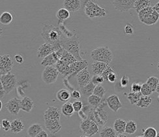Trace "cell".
I'll return each instance as SVG.
<instances>
[{"label": "cell", "instance_id": "41", "mask_svg": "<svg viewBox=\"0 0 159 137\" xmlns=\"http://www.w3.org/2000/svg\"><path fill=\"white\" fill-rule=\"evenodd\" d=\"M72 105H73L75 112H78V113L79 112H80L82 109L84 108L83 103L80 100H76V101H74L73 103H72Z\"/></svg>", "mask_w": 159, "mask_h": 137}, {"label": "cell", "instance_id": "59", "mask_svg": "<svg viewBox=\"0 0 159 137\" xmlns=\"http://www.w3.org/2000/svg\"><path fill=\"white\" fill-rule=\"evenodd\" d=\"M136 137H143V136H136Z\"/></svg>", "mask_w": 159, "mask_h": 137}, {"label": "cell", "instance_id": "21", "mask_svg": "<svg viewBox=\"0 0 159 137\" xmlns=\"http://www.w3.org/2000/svg\"><path fill=\"white\" fill-rule=\"evenodd\" d=\"M61 111L63 115L67 117H70L75 112L72 103L70 102L65 103L61 107Z\"/></svg>", "mask_w": 159, "mask_h": 137}, {"label": "cell", "instance_id": "45", "mask_svg": "<svg viewBox=\"0 0 159 137\" xmlns=\"http://www.w3.org/2000/svg\"><path fill=\"white\" fill-rule=\"evenodd\" d=\"M130 78L127 75H123L120 80V85L122 88H126L129 83Z\"/></svg>", "mask_w": 159, "mask_h": 137}, {"label": "cell", "instance_id": "50", "mask_svg": "<svg viewBox=\"0 0 159 137\" xmlns=\"http://www.w3.org/2000/svg\"><path fill=\"white\" fill-rule=\"evenodd\" d=\"M15 60L19 64H22L24 62V58H23V57L21 55H20V54H16V55L15 56Z\"/></svg>", "mask_w": 159, "mask_h": 137}, {"label": "cell", "instance_id": "22", "mask_svg": "<svg viewBox=\"0 0 159 137\" xmlns=\"http://www.w3.org/2000/svg\"><path fill=\"white\" fill-rule=\"evenodd\" d=\"M56 97L59 101L66 103L70 100L71 97V93L67 89H61L57 91Z\"/></svg>", "mask_w": 159, "mask_h": 137}, {"label": "cell", "instance_id": "60", "mask_svg": "<svg viewBox=\"0 0 159 137\" xmlns=\"http://www.w3.org/2000/svg\"><path fill=\"white\" fill-rule=\"evenodd\" d=\"M158 101H159V95H158Z\"/></svg>", "mask_w": 159, "mask_h": 137}, {"label": "cell", "instance_id": "1", "mask_svg": "<svg viewBox=\"0 0 159 137\" xmlns=\"http://www.w3.org/2000/svg\"><path fill=\"white\" fill-rule=\"evenodd\" d=\"M61 111L54 106H50L44 113L45 127L52 135L57 133L61 129Z\"/></svg>", "mask_w": 159, "mask_h": 137}, {"label": "cell", "instance_id": "40", "mask_svg": "<svg viewBox=\"0 0 159 137\" xmlns=\"http://www.w3.org/2000/svg\"><path fill=\"white\" fill-rule=\"evenodd\" d=\"M11 122L8 119H3L1 122V127L5 132L9 131L11 130Z\"/></svg>", "mask_w": 159, "mask_h": 137}, {"label": "cell", "instance_id": "27", "mask_svg": "<svg viewBox=\"0 0 159 137\" xmlns=\"http://www.w3.org/2000/svg\"><path fill=\"white\" fill-rule=\"evenodd\" d=\"M59 60H61L65 63H67L70 65L76 61H77V60L75 57V56L71 54L70 52H69L67 50H65V49H63V50L61 58Z\"/></svg>", "mask_w": 159, "mask_h": 137}, {"label": "cell", "instance_id": "13", "mask_svg": "<svg viewBox=\"0 0 159 137\" xmlns=\"http://www.w3.org/2000/svg\"><path fill=\"white\" fill-rule=\"evenodd\" d=\"M5 107L11 114L17 115L21 110L20 99L17 97L12 98L5 104Z\"/></svg>", "mask_w": 159, "mask_h": 137}, {"label": "cell", "instance_id": "6", "mask_svg": "<svg viewBox=\"0 0 159 137\" xmlns=\"http://www.w3.org/2000/svg\"><path fill=\"white\" fill-rule=\"evenodd\" d=\"M138 16L142 24L148 25H155L159 20V14L151 6L139 12Z\"/></svg>", "mask_w": 159, "mask_h": 137}, {"label": "cell", "instance_id": "15", "mask_svg": "<svg viewBox=\"0 0 159 137\" xmlns=\"http://www.w3.org/2000/svg\"><path fill=\"white\" fill-rule=\"evenodd\" d=\"M88 62L87 60H84L82 61H76L73 63L70 64V77L71 76H76L78 73L84 69L87 68L88 66Z\"/></svg>", "mask_w": 159, "mask_h": 137}, {"label": "cell", "instance_id": "25", "mask_svg": "<svg viewBox=\"0 0 159 137\" xmlns=\"http://www.w3.org/2000/svg\"><path fill=\"white\" fill-rule=\"evenodd\" d=\"M126 122L122 119H117L114 123V129L116 132L118 134H123L125 133V127H126Z\"/></svg>", "mask_w": 159, "mask_h": 137}, {"label": "cell", "instance_id": "38", "mask_svg": "<svg viewBox=\"0 0 159 137\" xmlns=\"http://www.w3.org/2000/svg\"><path fill=\"white\" fill-rule=\"evenodd\" d=\"M106 92H107V91H106L104 88L101 84H99L95 86L93 91V94L101 98H103L106 94Z\"/></svg>", "mask_w": 159, "mask_h": 137}, {"label": "cell", "instance_id": "55", "mask_svg": "<svg viewBox=\"0 0 159 137\" xmlns=\"http://www.w3.org/2000/svg\"><path fill=\"white\" fill-rule=\"evenodd\" d=\"M156 91L159 94V82H158V85H157V89H156Z\"/></svg>", "mask_w": 159, "mask_h": 137}, {"label": "cell", "instance_id": "46", "mask_svg": "<svg viewBox=\"0 0 159 137\" xmlns=\"http://www.w3.org/2000/svg\"><path fill=\"white\" fill-rule=\"evenodd\" d=\"M113 71H114L112 69V68L110 66H108L107 69H106V70L103 72V73L101 75L102 76V77L104 78V81H106V82L108 81V75H110V73H111V72H113Z\"/></svg>", "mask_w": 159, "mask_h": 137}, {"label": "cell", "instance_id": "19", "mask_svg": "<svg viewBox=\"0 0 159 137\" xmlns=\"http://www.w3.org/2000/svg\"><path fill=\"white\" fill-rule=\"evenodd\" d=\"M35 103L28 96H25L20 99L21 110L25 112H30L34 107Z\"/></svg>", "mask_w": 159, "mask_h": 137}, {"label": "cell", "instance_id": "29", "mask_svg": "<svg viewBox=\"0 0 159 137\" xmlns=\"http://www.w3.org/2000/svg\"><path fill=\"white\" fill-rule=\"evenodd\" d=\"M13 17L11 13L7 11H5L2 13L0 16V23L2 25H9L12 22Z\"/></svg>", "mask_w": 159, "mask_h": 137}, {"label": "cell", "instance_id": "58", "mask_svg": "<svg viewBox=\"0 0 159 137\" xmlns=\"http://www.w3.org/2000/svg\"><path fill=\"white\" fill-rule=\"evenodd\" d=\"M157 69H158V71H159V62H158V65H157Z\"/></svg>", "mask_w": 159, "mask_h": 137}, {"label": "cell", "instance_id": "3", "mask_svg": "<svg viewBox=\"0 0 159 137\" xmlns=\"http://www.w3.org/2000/svg\"><path fill=\"white\" fill-rule=\"evenodd\" d=\"M80 41L76 35L71 37H67L64 35L60 41V44L63 49L73 55L78 61H82L84 59L80 55Z\"/></svg>", "mask_w": 159, "mask_h": 137}, {"label": "cell", "instance_id": "9", "mask_svg": "<svg viewBox=\"0 0 159 137\" xmlns=\"http://www.w3.org/2000/svg\"><path fill=\"white\" fill-rule=\"evenodd\" d=\"M62 47L59 44H52L50 43H45L40 46L37 50V56L40 58H44L47 56L52 54L53 52H56L61 49Z\"/></svg>", "mask_w": 159, "mask_h": 137}, {"label": "cell", "instance_id": "53", "mask_svg": "<svg viewBox=\"0 0 159 137\" xmlns=\"http://www.w3.org/2000/svg\"><path fill=\"white\" fill-rule=\"evenodd\" d=\"M153 8L155 9V11L159 14V1L155 5V6L153 7Z\"/></svg>", "mask_w": 159, "mask_h": 137}, {"label": "cell", "instance_id": "42", "mask_svg": "<svg viewBox=\"0 0 159 137\" xmlns=\"http://www.w3.org/2000/svg\"><path fill=\"white\" fill-rule=\"evenodd\" d=\"M91 82L93 83L95 86H97V85H99L104 82V79L102 75H94L93 76H92Z\"/></svg>", "mask_w": 159, "mask_h": 137}, {"label": "cell", "instance_id": "47", "mask_svg": "<svg viewBox=\"0 0 159 137\" xmlns=\"http://www.w3.org/2000/svg\"><path fill=\"white\" fill-rule=\"evenodd\" d=\"M117 75L114 71L111 72V73H110V75H108V81L111 82V83L115 82L117 80Z\"/></svg>", "mask_w": 159, "mask_h": 137}, {"label": "cell", "instance_id": "57", "mask_svg": "<svg viewBox=\"0 0 159 137\" xmlns=\"http://www.w3.org/2000/svg\"><path fill=\"white\" fill-rule=\"evenodd\" d=\"M80 137H89V136H88V135H82V136H80Z\"/></svg>", "mask_w": 159, "mask_h": 137}, {"label": "cell", "instance_id": "36", "mask_svg": "<svg viewBox=\"0 0 159 137\" xmlns=\"http://www.w3.org/2000/svg\"><path fill=\"white\" fill-rule=\"evenodd\" d=\"M159 82V79L156 77V76H150L148 78V79L147 80L146 83L149 85V87L151 88V89L153 90V92L156 91V89L157 87V85Z\"/></svg>", "mask_w": 159, "mask_h": 137}, {"label": "cell", "instance_id": "33", "mask_svg": "<svg viewBox=\"0 0 159 137\" xmlns=\"http://www.w3.org/2000/svg\"><path fill=\"white\" fill-rule=\"evenodd\" d=\"M137 130V125L134 121L129 120L127 122L125 127V133L129 135H132Z\"/></svg>", "mask_w": 159, "mask_h": 137}, {"label": "cell", "instance_id": "20", "mask_svg": "<svg viewBox=\"0 0 159 137\" xmlns=\"http://www.w3.org/2000/svg\"><path fill=\"white\" fill-rule=\"evenodd\" d=\"M24 129V124L22 121L20 119H15L11 121V131L14 133L17 134L20 133Z\"/></svg>", "mask_w": 159, "mask_h": 137}, {"label": "cell", "instance_id": "12", "mask_svg": "<svg viewBox=\"0 0 159 137\" xmlns=\"http://www.w3.org/2000/svg\"><path fill=\"white\" fill-rule=\"evenodd\" d=\"M76 77L77 78L78 84L80 88L84 87L89 84L91 82L92 79V76L88 68H85L84 70L81 71L77 74Z\"/></svg>", "mask_w": 159, "mask_h": 137}, {"label": "cell", "instance_id": "56", "mask_svg": "<svg viewBox=\"0 0 159 137\" xmlns=\"http://www.w3.org/2000/svg\"><path fill=\"white\" fill-rule=\"evenodd\" d=\"M0 104H1V107H0V110H2V107H3L2 101H0Z\"/></svg>", "mask_w": 159, "mask_h": 137}, {"label": "cell", "instance_id": "51", "mask_svg": "<svg viewBox=\"0 0 159 137\" xmlns=\"http://www.w3.org/2000/svg\"><path fill=\"white\" fill-rule=\"evenodd\" d=\"M35 137H48L47 133L44 130H43L41 132H40Z\"/></svg>", "mask_w": 159, "mask_h": 137}, {"label": "cell", "instance_id": "26", "mask_svg": "<svg viewBox=\"0 0 159 137\" xmlns=\"http://www.w3.org/2000/svg\"><path fill=\"white\" fill-rule=\"evenodd\" d=\"M56 16L59 19L58 24L67 20L70 17V12L65 8H60L56 12Z\"/></svg>", "mask_w": 159, "mask_h": 137}, {"label": "cell", "instance_id": "61", "mask_svg": "<svg viewBox=\"0 0 159 137\" xmlns=\"http://www.w3.org/2000/svg\"><path fill=\"white\" fill-rule=\"evenodd\" d=\"M158 137H159V133L158 134Z\"/></svg>", "mask_w": 159, "mask_h": 137}, {"label": "cell", "instance_id": "62", "mask_svg": "<svg viewBox=\"0 0 159 137\" xmlns=\"http://www.w3.org/2000/svg\"><path fill=\"white\" fill-rule=\"evenodd\" d=\"M157 137H158V136H157Z\"/></svg>", "mask_w": 159, "mask_h": 137}, {"label": "cell", "instance_id": "37", "mask_svg": "<svg viewBox=\"0 0 159 137\" xmlns=\"http://www.w3.org/2000/svg\"><path fill=\"white\" fill-rule=\"evenodd\" d=\"M142 136L143 137H157L158 133L153 127H149L144 130Z\"/></svg>", "mask_w": 159, "mask_h": 137}, {"label": "cell", "instance_id": "8", "mask_svg": "<svg viewBox=\"0 0 159 137\" xmlns=\"http://www.w3.org/2000/svg\"><path fill=\"white\" fill-rule=\"evenodd\" d=\"M59 72L53 66L46 67L42 73V79L46 84H54L56 82Z\"/></svg>", "mask_w": 159, "mask_h": 137}, {"label": "cell", "instance_id": "14", "mask_svg": "<svg viewBox=\"0 0 159 137\" xmlns=\"http://www.w3.org/2000/svg\"><path fill=\"white\" fill-rule=\"evenodd\" d=\"M106 101H107V104L110 109L114 112H117L119 109L123 107V104L116 94H113L109 96Z\"/></svg>", "mask_w": 159, "mask_h": 137}, {"label": "cell", "instance_id": "18", "mask_svg": "<svg viewBox=\"0 0 159 137\" xmlns=\"http://www.w3.org/2000/svg\"><path fill=\"white\" fill-rule=\"evenodd\" d=\"M108 66V64L101 62H94L91 65V71L95 75H101Z\"/></svg>", "mask_w": 159, "mask_h": 137}, {"label": "cell", "instance_id": "34", "mask_svg": "<svg viewBox=\"0 0 159 137\" xmlns=\"http://www.w3.org/2000/svg\"><path fill=\"white\" fill-rule=\"evenodd\" d=\"M102 99V98L99 97L94 94H92L88 97V101L91 106L93 107H98L99 105H101Z\"/></svg>", "mask_w": 159, "mask_h": 137}, {"label": "cell", "instance_id": "24", "mask_svg": "<svg viewBox=\"0 0 159 137\" xmlns=\"http://www.w3.org/2000/svg\"><path fill=\"white\" fill-rule=\"evenodd\" d=\"M43 129L41 125L39 123H34L28 129V135L30 137H35Z\"/></svg>", "mask_w": 159, "mask_h": 137}, {"label": "cell", "instance_id": "54", "mask_svg": "<svg viewBox=\"0 0 159 137\" xmlns=\"http://www.w3.org/2000/svg\"><path fill=\"white\" fill-rule=\"evenodd\" d=\"M116 137H128V136L124 134H118L117 135H116Z\"/></svg>", "mask_w": 159, "mask_h": 137}, {"label": "cell", "instance_id": "44", "mask_svg": "<svg viewBox=\"0 0 159 137\" xmlns=\"http://www.w3.org/2000/svg\"><path fill=\"white\" fill-rule=\"evenodd\" d=\"M142 85V84H141L140 83L134 82L131 86V91H132V92H135V93L141 92Z\"/></svg>", "mask_w": 159, "mask_h": 137}, {"label": "cell", "instance_id": "23", "mask_svg": "<svg viewBox=\"0 0 159 137\" xmlns=\"http://www.w3.org/2000/svg\"><path fill=\"white\" fill-rule=\"evenodd\" d=\"M151 4L150 0H136L134 9L138 13L142 10L151 7Z\"/></svg>", "mask_w": 159, "mask_h": 137}, {"label": "cell", "instance_id": "7", "mask_svg": "<svg viewBox=\"0 0 159 137\" xmlns=\"http://www.w3.org/2000/svg\"><path fill=\"white\" fill-rule=\"evenodd\" d=\"M0 82L3 87L6 94L11 93L16 86L17 79L16 75L12 73H9L0 76Z\"/></svg>", "mask_w": 159, "mask_h": 137}, {"label": "cell", "instance_id": "2", "mask_svg": "<svg viewBox=\"0 0 159 137\" xmlns=\"http://www.w3.org/2000/svg\"><path fill=\"white\" fill-rule=\"evenodd\" d=\"M41 34L46 43L52 44L60 43L61 39L64 36L60 28L49 23L44 25Z\"/></svg>", "mask_w": 159, "mask_h": 137}, {"label": "cell", "instance_id": "48", "mask_svg": "<svg viewBox=\"0 0 159 137\" xmlns=\"http://www.w3.org/2000/svg\"><path fill=\"white\" fill-rule=\"evenodd\" d=\"M81 91L79 90L75 89L73 91H72L71 92V97L73 98V99H80L81 98Z\"/></svg>", "mask_w": 159, "mask_h": 137}, {"label": "cell", "instance_id": "28", "mask_svg": "<svg viewBox=\"0 0 159 137\" xmlns=\"http://www.w3.org/2000/svg\"><path fill=\"white\" fill-rule=\"evenodd\" d=\"M95 86H96L92 82H91L89 84L86 85V86L82 88H80V91H81V93L83 95L89 97L92 94H93V91Z\"/></svg>", "mask_w": 159, "mask_h": 137}, {"label": "cell", "instance_id": "17", "mask_svg": "<svg viewBox=\"0 0 159 137\" xmlns=\"http://www.w3.org/2000/svg\"><path fill=\"white\" fill-rule=\"evenodd\" d=\"M59 60V57L56 52H53L52 54L44 57L41 63V65L43 67H49L53 66L56 65Z\"/></svg>", "mask_w": 159, "mask_h": 137}, {"label": "cell", "instance_id": "35", "mask_svg": "<svg viewBox=\"0 0 159 137\" xmlns=\"http://www.w3.org/2000/svg\"><path fill=\"white\" fill-rule=\"evenodd\" d=\"M93 121H92L91 120H90L89 118L86 119L85 120H82V121L80 123V128L81 132H82L85 135L87 134L89 129H90V127L92 125Z\"/></svg>", "mask_w": 159, "mask_h": 137}, {"label": "cell", "instance_id": "39", "mask_svg": "<svg viewBox=\"0 0 159 137\" xmlns=\"http://www.w3.org/2000/svg\"><path fill=\"white\" fill-rule=\"evenodd\" d=\"M141 93H142V95L149 96L153 93V91L151 89V88L149 87V86L147 83H143L142 85Z\"/></svg>", "mask_w": 159, "mask_h": 137}, {"label": "cell", "instance_id": "43", "mask_svg": "<svg viewBox=\"0 0 159 137\" xmlns=\"http://www.w3.org/2000/svg\"><path fill=\"white\" fill-rule=\"evenodd\" d=\"M134 28L130 24H127L125 26V34L127 35H132L134 34Z\"/></svg>", "mask_w": 159, "mask_h": 137}, {"label": "cell", "instance_id": "30", "mask_svg": "<svg viewBox=\"0 0 159 137\" xmlns=\"http://www.w3.org/2000/svg\"><path fill=\"white\" fill-rule=\"evenodd\" d=\"M152 103V99L149 96H144L142 95L139 100L136 106L140 108H148L149 107L151 104Z\"/></svg>", "mask_w": 159, "mask_h": 137}, {"label": "cell", "instance_id": "11", "mask_svg": "<svg viewBox=\"0 0 159 137\" xmlns=\"http://www.w3.org/2000/svg\"><path fill=\"white\" fill-rule=\"evenodd\" d=\"M136 0H113L112 5L116 11L124 12L134 8Z\"/></svg>", "mask_w": 159, "mask_h": 137}, {"label": "cell", "instance_id": "16", "mask_svg": "<svg viewBox=\"0 0 159 137\" xmlns=\"http://www.w3.org/2000/svg\"><path fill=\"white\" fill-rule=\"evenodd\" d=\"M63 7L67 9L70 12H75L81 8V0H63Z\"/></svg>", "mask_w": 159, "mask_h": 137}, {"label": "cell", "instance_id": "52", "mask_svg": "<svg viewBox=\"0 0 159 137\" xmlns=\"http://www.w3.org/2000/svg\"><path fill=\"white\" fill-rule=\"evenodd\" d=\"M5 94H6L5 91L3 87L2 86V85H1V88H0V98L2 99Z\"/></svg>", "mask_w": 159, "mask_h": 137}, {"label": "cell", "instance_id": "4", "mask_svg": "<svg viewBox=\"0 0 159 137\" xmlns=\"http://www.w3.org/2000/svg\"><path fill=\"white\" fill-rule=\"evenodd\" d=\"M91 57L94 62H101L110 64L114 59V54L107 47H99L91 52Z\"/></svg>", "mask_w": 159, "mask_h": 137}, {"label": "cell", "instance_id": "32", "mask_svg": "<svg viewBox=\"0 0 159 137\" xmlns=\"http://www.w3.org/2000/svg\"><path fill=\"white\" fill-rule=\"evenodd\" d=\"M142 96V94L141 92L135 93L131 91V92L127 94V98L131 104H136L139 100L140 99Z\"/></svg>", "mask_w": 159, "mask_h": 137}, {"label": "cell", "instance_id": "49", "mask_svg": "<svg viewBox=\"0 0 159 137\" xmlns=\"http://www.w3.org/2000/svg\"><path fill=\"white\" fill-rule=\"evenodd\" d=\"M17 92H18V95L23 98L25 96V93H24V88L22 86H19L18 88H17Z\"/></svg>", "mask_w": 159, "mask_h": 137}, {"label": "cell", "instance_id": "10", "mask_svg": "<svg viewBox=\"0 0 159 137\" xmlns=\"http://www.w3.org/2000/svg\"><path fill=\"white\" fill-rule=\"evenodd\" d=\"M14 62L9 54H4L0 56V75H3L11 73Z\"/></svg>", "mask_w": 159, "mask_h": 137}, {"label": "cell", "instance_id": "5", "mask_svg": "<svg viewBox=\"0 0 159 137\" xmlns=\"http://www.w3.org/2000/svg\"><path fill=\"white\" fill-rule=\"evenodd\" d=\"M84 12L89 18H101L107 16V12L105 9L101 7L93 0H88L85 3Z\"/></svg>", "mask_w": 159, "mask_h": 137}, {"label": "cell", "instance_id": "31", "mask_svg": "<svg viewBox=\"0 0 159 137\" xmlns=\"http://www.w3.org/2000/svg\"><path fill=\"white\" fill-rule=\"evenodd\" d=\"M100 137H116V132L113 127H105L100 132Z\"/></svg>", "mask_w": 159, "mask_h": 137}]
</instances>
